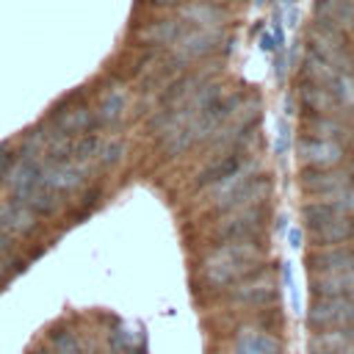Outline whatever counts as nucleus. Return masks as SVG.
<instances>
[{
	"label": "nucleus",
	"mask_w": 354,
	"mask_h": 354,
	"mask_svg": "<svg viewBox=\"0 0 354 354\" xmlns=\"http://www.w3.org/2000/svg\"><path fill=\"white\" fill-rule=\"evenodd\" d=\"M299 100H301L304 111H310L313 116L329 113L332 105H335L332 86H315V83H307V80H304V86H301V91H299Z\"/></svg>",
	"instance_id": "6ab92c4d"
},
{
	"label": "nucleus",
	"mask_w": 354,
	"mask_h": 354,
	"mask_svg": "<svg viewBox=\"0 0 354 354\" xmlns=\"http://www.w3.org/2000/svg\"><path fill=\"white\" fill-rule=\"evenodd\" d=\"M346 332H348V343L354 346V324H351V326H346Z\"/></svg>",
	"instance_id": "c9c22d12"
},
{
	"label": "nucleus",
	"mask_w": 354,
	"mask_h": 354,
	"mask_svg": "<svg viewBox=\"0 0 354 354\" xmlns=\"http://www.w3.org/2000/svg\"><path fill=\"white\" fill-rule=\"evenodd\" d=\"M315 202H321L329 213H335V216H348V213H354V183H348V185H343V188H337V191H332V194H321V196H313Z\"/></svg>",
	"instance_id": "b1692460"
},
{
	"label": "nucleus",
	"mask_w": 354,
	"mask_h": 354,
	"mask_svg": "<svg viewBox=\"0 0 354 354\" xmlns=\"http://www.w3.org/2000/svg\"><path fill=\"white\" fill-rule=\"evenodd\" d=\"M47 346H50L53 354H86L80 335L72 326H64V324L61 326H53L47 332Z\"/></svg>",
	"instance_id": "aec40b11"
},
{
	"label": "nucleus",
	"mask_w": 354,
	"mask_h": 354,
	"mask_svg": "<svg viewBox=\"0 0 354 354\" xmlns=\"http://www.w3.org/2000/svg\"><path fill=\"white\" fill-rule=\"evenodd\" d=\"M185 25L177 19V17H166V19H155V22H149L141 33H138V39L144 41V44H158V47H169L177 36H180V30H183Z\"/></svg>",
	"instance_id": "a211bd4d"
},
{
	"label": "nucleus",
	"mask_w": 354,
	"mask_h": 354,
	"mask_svg": "<svg viewBox=\"0 0 354 354\" xmlns=\"http://www.w3.org/2000/svg\"><path fill=\"white\" fill-rule=\"evenodd\" d=\"M177 19L188 28H224L227 11L210 0H185L177 6Z\"/></svg>",
	"instance_id": "9b49d317"
},
{
	"label": "nucleus",
	"mask_w": 354,
	"mask_h": 354,
	"mask_svg": "<svg viewBox=\"0 0 354 354\" xmlns=\"http://www.w3.org/2000/svg\"><path fill=\"white\" fill-rule=\"evenodd\" d=\"M268 224L266 205H249V207H232L224 210L218 224L213 227V235L221 241H257Z\"/></svg>",
	"instance_id": "f03ea898"
},
{
	"label": "nucleus",
	"mask_w": 354,
	"mask_h": 354,
	"mask_svg": "<svg viewBox=\"0 0 354 354\" xmlns=\"http://www.w3.org/2000/svg\"><path fill=\"white\" fill-rule=\"evenodd\" d=\"M296 155L304 169H335L346 160V149L340 141L313 138V136H301L296 141Z\"/></svg>",
	"instance_id": "0eeeda50"
},
{
	"label": "nucleus",
	"mask_w": 354,
	"mask_h": 354,
	"mask_svg": "<svg viewBox=\"0 0 354 354\" xmlns=\"http://www.w3.org/2000/svg\"><path fill=\"white\" fill-rule=\"evenodd\" d=\"M124 108H127V91L122 86H113V88H108L102 94V102H100V111H97V122L113 124V122L122 119Z\"/></svg>",
	"instance_id": "5701e85b"
},
{
	"label": "nucleus",
	"mask_w": 354,
	"mask_h": 354,
	"mask_svg": "<svg viewBox=\"0 0 354 354\" xmlns=\"http://www.w3.org/2000/svg\"><path fill=\"white\" fill-rule=\"evenodd\" d=\"M337 72H340V69H335V66L326 64L324 58L307 53V58H304V80H307V83H315V86H332V80L337 77Z\"/></svg>",
	"instance_id": "393cba45"
},
{
	"label": "nucleus",
	"mask_w": 354,
	"mask_h": 354,
	"mask_svg": "<svg viewBox=\"0 0 354 354\" xmlns=\"http://www.w3.org/2000/svg\"><path fill=\"white\" fill-rule=\"evenodd\" d=\"M310 293L315 299H354V268L310 274Z\"/></svg>",
	"instance_id": "f8f14e48"
},
{
	"label": "nucleus",
	"mask_w": 354,
	"mask_h": 354,
	"mask_svg": "<svg viewBox=\"0 0 354 354\" xmlns=\"http://www.w3.org/2000/svg\"><path fill=\"white\" fill-rule=\"evenodd\" d=\"M152 6H158V8H166V6H180L183 0H149Z\"/></svg>",
	"instance_id": "473e14b6"
},
{
	"label": "nucleus",
	"mask_w": 354,
	"mask_h": 354,
	"mask_svg": "<svg viewBox=\"0 0 354 354\" xmlns=\"http://www.w3.org/2000/svg\"><path fill=\"white\" fill-rule=\"evenodd\" d=\"M257 47H260L263 53H268V55L279 53V47H277V39L271 36V30H263V33H260V39H257Z\"/></svg>",
	"instance_id": "c85d7f7f"
},
{
	"label": "nucleus",
	"mask_w": 354,
	"mask_h": 354,
	"mask_svg": "<svg viewBox=\"0 0 354 354\" xmlns=\"http://www.w3.org/2000/svg\"><path fill=\"white\" fill-rule=\"evenodd\" d=\"M304 136H310L313 133V138H332V141H340L346 133H348V127L340 122V119H335V116H329V113H321V116H307L304 119Z\"/></svg>",
	"instance_id": "412c9836"
},
{
	"label": "nucleus",
	"mask_w": 354,
	"mask_h": 354,
	"mask_svg": "<svg viewBox=\"0 0 354 354\" xmlns=\"http://www.w3.org/2000/svg\"><path fill=\"white\" fill-rule=\"evenodd\" d=\"M8 271H11V266H8V257L0 252V279H3V277H8Z\"/></svg>",
	"instance_id": "2f4dec72"
},
{
	"label": "nucleus",
	"mask_w": 354,
	"mask_h": 354,
	"mask_svg": "<svg viewBox=\"0 0 354 354\" xmlns=\"http://www.w3.org/2000/svg\"><path fill=\"white\" fill-rule=\"evenodd\" d=\"M348 343V332L346 329H324V332H313L307 348L310 354H337L343 351Z\"/></svg>",
	"instance_id": "4be33fe9"
},
{
	"label": "nucleus",
	"mask_w": 354,
	"mask_h": 354,
	"mask_svg": "<svg viewBox=\"0 0 354 354\" xmlns=\"http://www.w3.org/2000/svg\"><path fill=\"white\" fill-rule=\"evenodd\" d=\"M230 299L241 307H266L277 301V279L268 268H257L230 288Z\"/></svg>",
	"instance_id": "20e7f679"
},
{
	"label": "nucleus",
	"mask_w": 354,
	"mask_h": 354,
	"mask_svg": "<svg viewBox=\"0 0 354 354\" xmlns=\"http://www.w3.org/2000/svg\"><path fill=\"white\" fill-rule=\"evenodd\" d=\"M337 354H354V346H346L343 351H337Z\"/></svg>",
	"instance_id": "e433bc0d"
},
{
	"label": "nucleus",
	"mask_w": 354,
	"mask_h": 354,
	"mask_svg": "<svg viewBox=\"0 0 354 354\" xmlns=\"http://www.w3.org/2000/svg\"><path fill=\"white\" fill-rule=\"evenodd\" d=\"M221 41H224V28H188L185 25L169 47L177 64H191V61L213 55L221 47Z\"/></svg>",
	"instance_id": "7ed1b4c3"
},
{
	"label": "nucleus",
	"mask_w": 354,
	"mask_h": 354,
	"mask_svg": "<svg viewBox=\"0 0 354 354\" xmlns=\"http://www.w3.org/2000/svg\"><path fill=\"white\" fill-rule=\"evenodd\" d=\"M260 174V163H257V158H246L243 163H238L230 174H224L218 183H213L210 188H205L207 191V199H210V205L216 207V210H224L227 207V202L249 183V180H254Z\"/></svg>",
	"instance_id": "1a4fd4ad"
},
{
	"label": "nucleus",
	"mask_w": 354,
	"mask_h": 354,
	"mask_svg": "<svg viewBox=\"0 0 354 354\" xmlns=\"http://www.w3.org/2000/svg\"><path fill=\"white\" fill-rule=\"evenodd\" d=\"M14 163H17V155H14L11 149L0 147V183H3V180H8V174H11Z\"/></svg>",
	"instance_id": "cd10ccee"
},
{
	"label": "nucleus",
	"mask_w": 354,
	"mask_h": 354,
	"mask_svg": "<svg viewBox=\"0 0 354 354\" xmlns=\"http://www.w3.org/2000/svg\"><path fill=\"white\" fill-rule=\"evenodd\" d=\"M307 232L315 246H340L348 238H354V221L348 216H332V218H324L307 227Z\"/></svg>",
	"instance_id": "2eb2a0df"
},
{
	"label": "nucleus",
	"mask_w": 354,
	"mask_h": 354,
	"mask_svg": "<svg viewBox=\"0 0 354 354\" xmlns=\"http://www.w3.org/2000/svg\"><path fill=\"white\" fill-rule=\"evenodd\" d=\"M351 30H354V28H351Z\"/></svg>",
	"instance_id": "4c0bfd02"
},
{
	"label": "nucleus",
	"mask_w": 354,
	"mask_h": 354,
	"mask_svg": "<svg viewBox=\"0 0 354 354\" xmlns=\"http://www.w3.org/2000/svg\"><path fill=\"white\" fill-rule=\"evenodd\" d=\"M263 260H266V249L260 246V241H221L218 246L205 252L199 266L205 285L221 290V288H232L243 277L263 268Z\"/></svg>",
	"instance_id": "f257e3e1"
},
{
	"label": "nucleus",
	"mask_w": 354,
	"mask_h": 354,
	"mask_svg": "<svg viewBox=\"0 0 354 354\" xmlns=\"http://www.w3.org/2000/svg\"><path fill=\"white\" fill-rule=\"evenodd\" d=\"M288 6H293V0H277V8H288Z\"/></svg>",
	"instance_id": "f704fd0d"
},
{
	"label": "nucleus",
	"mask_w": 354,
	"mask_h": 354,
	"mask_svg": "<svg viewBox=\"0 0 354 354\" xmlns=\"http://www.w3.org/2000/svg\"><path fill=\"white\" fill-rule=\"evenodd\" d=\"M232 354H285V346L271 329L246 324L235 332V351Z\"/></svg>",
	"instance_id": "9d476101"
},
{
	"label": "nucleus",
	"mask_w": 354,
	"mask_h": 354,
	"mask_svg": "<svg viewBox=\"0 0 354 354\" xmlns=\"http://www.w3.org/2000/svg\"><path fill=\"white\" fill-rule=\"evenodd\" d=\"M86 163L77 160H47L41 163L39 171V188L50 191V194H64V191H75L86 183Z\"/></svg>",
	"instance_id": "6e6552de"
},
{
	"label": "nucleus",
	"mask_w": 354,
	"mask_h": 354,
	"mask_svg": "<svg viewBox=\"0 0 354 354\" xmlns=\"http://www.w3.org/2000/svg\"><path fill=\"white\" fill-rule=\"evenodd\" d=\"M307 44H310V53L324 58L326 64H332L335 69H348L351 64V55L346 50V41H343V30L332 28V25H313L307 30Z\"/></svg>",
	"instance_id": "39448f33"
},
{
	"label": "nucleus",
	"mask_w": 354,
	"mask_h": 354,
	"mask_svg": "<svg viewBox=\"0 0 354 354\" xmlns=\"http://www.w3.org/2000/svg\"><path fill=\"white\" fill-rule=\"evenodd\" d=\"M351 183V171L348 169H304L301 171V191L310 196H321V194H332L343 185Z\"/></svg>",
	"instance_id": "4468645a"
},
{
	"label": "nucleus",
	"mask_w": 354,
	"mask_h": 354,
	"mask_svg": "<svg viewBox=\"0 0 354 354\" xmlns=\"http://www.w3.org/2000/svg\"><path fill=\"white\" fill-rule=\"evenodd\" d=\"M310 274H326V271H346L354 268V249L351 246H315L304 257Z\"/></svg>",
	"instance_id": "ddd939ff"
},
{
	"label": "nucleus",
	"mask_w": 354,
	"mask_h": 354,
	"mask_svg": "<svg viewBox=\"0 0 354 354\" xmlns=\"http://www.w3.org/2000/svg\"><path fill=\"white\" fill-rule=\"evenodd\" d=\"M235 149H241V147H235ZM235 149H232V152H224V155H218V158H213V160L199 171V177H196V188H199V191L210 188L213 183H218L224 174H230L238 163H243V160L249 158L246 152H243V155H238Z\"/></svg>",
	"instance_id": "f3484780"
},
{
	"label": "nucleus",
	"mask_w": 354,
	"mask_h": 354,
	"mask_svg": "<svg viewBox=\"0 0 354 354\" xmlns=\"http://www.w3.org/2000/svg\"><path fill=\"white\" fill-rule=\"evenodd\" d=\"M30 354H53V351H50V346H39V348H33Z\"/></svg>",
	"instance_id": "72a5a7b5"
},
{
	"label": "nucleus",
	"mask_w": 354,
	"mask_h": 354,
	"mask_svg": "<svg viewBox=\"0 0 354 354\" xmlns=\"http://www.w3.org/2000/svg\"><path fill=\"white\" fill-rule=\"evenodd\" d=\"M36 227V216L17 199L0 205V232L6 235H22Z\"/></svg>",
	"instance_id": "dca6fc26"
},
{
	"label": "nucleus",
	"mask_w": 354,
	"mask_h": 354,
	"mask_svg": "<svg viewBox=\"0 0 354 354\" xmlns=\"http://www.w3.org/2000/svg\"><path fill=\"white\" fill-rule=\"evenodd\" d=\"M122 155H124V144H122L119 138H102L100 152H97V160H100L102 166H113V163H119Z\"/></svg>",
	"instance_id": "bb28decb"
},
{
	"label": "nucleus",
	"mask_w": 354,
	"mask_h": 354,
	"mask_svg": "<svg viewBox=\"0 0 354 354\" xmlns=\"http://www.w3.org/2000/svg\"><path fill=\"white\" fill-rule=\"evenodd\" d=\"M288 144H290V130H288L285 122H279V136H277V155H279V158H285Z\"/></svg>",
	"instance_id": "c756f323"
},
{
	"label": "nucleus",
	"mask_w": 354,
	"mask_h": 354,
	"mask_svg": "<svg viewBox=\"0 0 354 354\" xmlns=\"http://www.w3.org/2000/svg\"><path fill=\"white\" fill-rule=\"evenodd\" d=\"M332 94H335V102L354 108V72H348V69L337 72V77L332 80Z\"/></svg>",
	"instance_id": "a878e982"
},
{
	"label": "nucleus",
	"mask_w": 354,
	"mask_h": 354,
	"mask_svg": "<svg viewBox=\"0 0 354 354\" xmlns=\"http://www.w3.org/2000/svg\"><path fill=\"white\" fill-rule=\"evenodd\" d=\"M354 324V299H313L307 310V326L313 332L346 329Z\"/></svg>",
	"instance_id": "423d86ee"
},
{
	"label": "nucleus",
	"mask_w": 354,
	"mask_h": 354,
	"mask_svg": "<svg viewBox=\"0 0 354 354\" xmlns=\"http://www.w3.org/2000/svg\"><path fill=\"white\" fill-rule=\"evenodd\" d=\"M301 241H304V230L301 227H288V243L293 249H301Z\"/></svg>",
	"instance_id": "7c9ffc66"
}]
</instances>
